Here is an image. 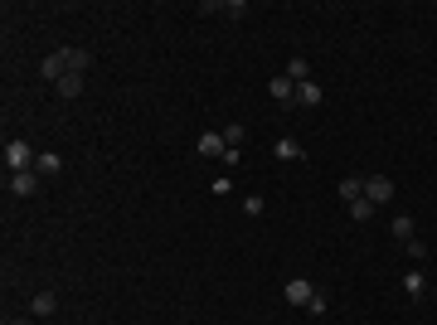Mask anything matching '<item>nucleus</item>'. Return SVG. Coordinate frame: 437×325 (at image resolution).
<instances>
[{"instance_id": "8", "label": "nucleus", "mask_w": 437, "mask_h": 325, "mask_svg": "<svg viewBox=\"0 0 437 325\" xmlns=\"http://www.w3.org/2000/svg\"><path fill=\"white\" fill-rule=\"evenodd\" d=\"M423 292H428V272H423V267H409V272H404V297L418 301Z\"/></svg>"}, {"instance_id": "15", "label": "nucleus", "mask_w": 437, "mask_h": 325, "mask_svg": "<svg viewBox=\"0 0 437 325\" xmlns=\"http://www.w3.org/2000/svg\"><path fill=\"white\" fill-rule=\"evenodd\" d=\"M54 87H58V97H78V92H83V73H63Z\"/></svg>"}, {"instance_id": "11", "label": "nucleus", "mask_w": 437, "mask_h": 325, "mask_svg": "<svg viewBox=\"0 0 437 325\" xmlns=\"http://www.w3.org/2000/svg\"><path fill=\"white\" fill-rule=\"evenodd\" d=\"M287 78H292V82H311V58H306V54H292V63H287Z\"/></svg>"}, {"instance_id": "20", "label": "nucleus", "mask_w": 437, "mask_h": 325, "mask_svg": "<svg viewBox=\"0 0 437 325\" xmlns=\"http://www.w3.org/2000/svg\"><path fill=\"white\" fill-rule=\"evenodd\" d=\"M243 214H253V218H258V214H268V204H263V194H248V199H243Z\"/></svg>"}, {"instance_id": "22", "label": "nucleus", "mask_w": 437, "mask_h": 325, "mask_svg": "<svg viewBox=\"0 0 437 325\" xmlns=\"http://www.w3.org/2000/svg\"><path fill=\"white\" fill-rule=\"evenodd\" d=\"M326 306H330V297H326V292H316V297L306 301V311H311V316H321V311H326Z\"/></svg>"}, {"instance_id": "7", "label": "nucleus", "mask_w": 437, "mask_h": 325, "mask_svg": "<svg viewBox=\"0 0 437 325\" xmlns=\"http://www.w3.org/2000/svg\"><path fill=\"white\" fill-rule=\"evenodd\" d=\"M268 92H273V97L282 102V107H292V102H297V82L287 78V73H277V78L268 82Z\"/></svg>"}, {"instance_id": "25", "label": "nucleus", "mask_w": 437, "mask_h": 325, "mask_svg": "<svg viewBox=\"0 0 437 325\" xmlns=\"http://www.w3.org/2000/svg\"><path fill=\"white\" fill-rule=\"evenodd\" d=\"M180 325H190V321H180Z\"/></svg>"}, {"instance_id": "6", "label": "nucleus", "mask_w": 437, "mask_h": 325, "mask_svg": "<svg viewBox=\"0 0 437 325\" xmlns=\"http://www.w3.org/2000/svg\"><path fill=\"white\" fill-rule=\"evenodd\" d=\"M282 297L292 301V306H306V301L316 297V287H311V282H306V277H292V282H287V287H282Z\"/></svg>"}, {"instance_id": "9", "label": "nucleus", "mask_w": 437, "mask_h": 325, "mask_svg": "<svg viewBox=\"0 0 437 325\" xmlns=\"http://www.w3.org/2000/svg\"><path fill=\"white\" fill-rule=\"evenodd\" d=\"M39 73H44V78H49V82H58V78H63V73H68V63H63V49L44 58V63H39Z\"/></svg>"}, {"instance_id": "2", "label": "nucleus", "mask_w": 437, "mask_h": 325, "mask_svg": "<svg viewBox=\"0 0 437 325\" xmlns=\"http://www.w3.org/2000/svg\"><path fill=\"white\" fill-rule=\"evenodd\" d=\"M364 199H369L374 209H384V204L394 199V180H389V175H369V180H364Z\"/></svg>"}, {"instance_id": "1", "label": "nucleus", "mask_w": 437, "mask_h": 325, "mask_svg": "<svg viewBox=\"0 0 437 325\" xmlns=\"http://www.w3.org/2000/svg\"><path fill=\"white\" fill-rule=\"evenodd\" d=\"M34 151H29V141H5V165H10V175L15 170H34Z\"/></svg>"}, {"instance_id": "14", "label": "nucleus", "mask_w": 437, "mask_h": 325, "mask_svg": "<svg viewBox=\"0 0 437 325\" xmlns=\"http://www.w3.org/2000/svg\"><path fill=\"white\" fill-rule=\"evenodd\" d=\"M340 199H345V204H355V199H364V180H355V175H345V180H340Z\"/></svg>"}, {"instance_id": "23", "label": "nucleus", "mask_w": 437, "mask_h": 325, "mask_svg": "<svg viewBox=\"0 0 437 325\" xmlns=\"http://www.w3.org/2000/svg\"><path fill=\"white\" fill-rule=\"evenodd\" d=\"M223 141H228V146H243V127H238V122H233V127H223Z\"/></svg>"}, {"instance_id": "5", "label": "nucleus", "mask_w": 437, "mask_h": 325, "mask_svg": "<svg viewBox=\"0 0 437 325\" xmlns=\"http://www.w3.org/2000/svg\"><path fill=\"white\" fill-rule=\"evenodd\" d=\"M273 156H277V161H287V165H297V161H306V146H301L297 136H282V141L273 146Z\"/></svg>"}, {"instance_id": "12", "label": "nucleus", "mask_w": 437, "mask_h": 325, "mask_svg": "<svg viewBox=\"0 0 437 325\" xmlns=\"http://www.w3.org/2000/svg\"><path fill=\"white\" fill-rule=\"evenodd\" d=\"M29 311H34V316H54V311H58V297H54V292H34Z\"/></svg>"}, {"instance_id": "19", "label": "nucleus", "mask_w": 437, "mask_h": 325, "mask_svg": "<svg viewBox=\"0 0 437 325\" xmlns=\"http://www.w3.org/2000/svg\"><path fill=\"white\" fill-rule=\"evenodd\" d=\"M350 218H355V223H369V218H374V204H369V199H355V204H350Z\"/></svg>"}, {"instance_id": "21", "label": "nucleus", "mask_w": 437, "mask_h": 325, "mask_svg": "<svg viewBox=\"0 0 437 325\" xmlns=\"http://www.w3.org/2000/svg\"><path fill=\"white\" fill-rule=\"evenodd\" d=\"M223 15H228V20H243L248 5H243V0H223Z\"/></svg>"}, {"instance_id": "24", "label": "nucleus", "mask_w": 437, "mask_h": 325, "mask_svg": "<svg viewBox=\"0 0 437 325\" xmlns=\"http://www.w3.org/2000/svg\"><path fill=\"white\" fill-rule=\"evenodd\" d=\"M5 325H29V321H5Z\"/></svg>"}, {"instance_id": "3", "label": "nucleus", "mask_w": 437, "mask_h": 325, "mask_svg": "<svg viewBox=\"0 0 437 325\" xmlns=\"http://www.w3.org/2000/svg\"><path fill=\"white\" fill-rule=\"evenodd\" d=\"M204 161H223V151H228V141H223V132H204L199 136V146H194Z\"/></svg>"}, {"instance_id": "13", "label": "nucleus", "mask_w": 437, "mask_h": 325, "mask_svg": "<svg viewBox=\"0 0 437 325\" xmlns=\"http://www.w3.org/2000/svg\"><path fill=\"white\" fill-rule=\"evenodd\" d=\"M297 102L301 107H321V82H297Z\"/></svg>"}, {"instance_id": "4", "label": "nucleus", "mask_w": 437, "mask_h": 325, "mask_svg": "<svg viewBox=\"0 0 437 325\" xmlns=\"http://www.w3.org/2000/svg\"><path fill=\"white\" fill-rule=\"evenodd\" d=\"M39 180H44L39 170H15V175H10V194H20V199H29V194L39 190Z\"/></svg>"}, {"instance_id": "10", "label": "nucleus", "mask_w": 437, "mask_h": 325, "mask_svg": "<svg viewBox=\"0 0 437 325\" xmlns=\"http://www.w3.org/2000/svg\"><path fill=\"white\" fill-rule=\"evenodd\" d=\"M63 63H68V73H88V68H93V54H88V49H63Z\"/></svg>"}, {"instance_id": "18", "label": "nucleus", "mask_w": 437, "mask_h": 325, "mask_svg": "<svg viewBox=\"0 0 437 325\" xmlns=\"http://www.w3.org/2000/svg\"><path fill=\"white\" fill-rule=\"evenodd\" d=\"M404 252L413 257V267H423V262H428V243H423V238H409V243H404Z\"/></svg>"}, {"instance_id": "17", "label": "nucleus", "mask_w": 437, "mask_h": 325, "mask_svg": "<svg viewBox=\"0 0 437 325\" xmlns=\"http://www.w3.org/2000/svg\"><path fill=\"white\" fill-rule=\"evenodd\" d=\"M34 170H39V175H58V170H63V161H58L54 151H39V161H34Z\"/></svg>"}, {"instance_id": "16", "label": "nucleus", "mask_w": 437, "mask_h": 325, "mask_svg": "<svg viewBox=\"0 0 437 325\" xmlns=\"http://www.w3.org/2000/svg\"><path fill=\"white\" fill-rule=\"evenodd\" d=\"M394 238H399V243H409V238H418V223H413L409 214H399V218H394Z\"/></svg>"}]
</instances>
